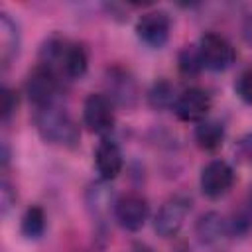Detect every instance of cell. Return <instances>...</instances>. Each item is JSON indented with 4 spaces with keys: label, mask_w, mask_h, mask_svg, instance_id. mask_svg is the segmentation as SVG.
<instances>
[{
    "label": "cell",
    "mask_w": 252,
    "mask_h": 252,
    "mask_svg": "<svg viewBox=\"0 0 252 252\" xmlns=\"http://www.w3.org/2000/svg\"><path fill=\"white\" fill-rule=\"evenodd\" d=\"M211 96L199 87H189L177 94L173 102V112L183 122H203L211 110Z\"/></svg>",
    "instance_id": "cell-10"
},
{
    "label": "cell",
    "mask_w": 252,
    "mask_h": 252,
    "mask_svg": "<svg viewBox=\"0 0 252 252\" xmlns=\"http://www.w3.org/2000/svg\"><path fill=\"white\" fill-rule=\"evenodd\" d=\"M177 63H179V71H181L183 75H197V73L203 69V63H201L197 45H185V47L179 51Z\"/></svg>",
    "instance_id": "cell-19"
},
{
    "label": "cell",
    "mask_w": 252,
    "mask_h": 252,
    "mask_svg": "<svg viewBox=\"0 0 252 252\" xmlns=\"http://www.w3.org/2000/svg\"><path fill=\"white\" fill-rule=\"evenodd\" d=\"M124 252H154L148 244H144V242H134V244H130Z\"/></svg>",
    "instance_id": "cell-25"
},
{
    "label": "cell",
    "mask_w": 252,
    "mask_h": 252,
    "mask_svg": "<svg viewBox=\"0 0 252 252\" xmlns=\"http://www.w3.org/2000/svg\"><path fill=\"white\" fill-rule=\"evenodd\" d=\"M234 183V169L224 159H211L203 169L199 177V185L205 197L219 199L230 191Z\"/></svg>",
    "instance_id": "cell-9"
},
{
    "label": "cell",
    "mask_w": 252,
    "mask_h": 252,
    "mask_svg": "<svg viewBox=\"0 0 252 252\" xmlns=\"http://www.w3.org/2000/svg\"><path fill=\"white\" fill-rule=\"evenodd\" d=\"M87 203H89L91 213L96 219H102L106 211L110 209V203H116V201H112V193L102 183H96L87 191Z\"/></svg>",
    "instance_id": "cell-17"
},
{
    "label": "cell",
    "mask_w": 252,
    "mask_h": 252,
    "mask_svg": "<svg viewBox=\"0 0 252 252\" xmlns=\"http://www.w3.org/2000/svg\"><path fill=\"white\" fill-rule=\"evenodd\" d=\"M61 79L57 75H53L49 69L37 65L28 77H26V83H24V91H26V96L30 98V102H33L35 108H41V106H49V104H55V98H57V93L61 89Z\"/></svg>",
    "instance_id": "cell-5"
},
{
    "label": "cell",
    "mask_w": 252,
    "mask_h": 252,
    "mask_svg": "<svg viewBox=\"0 0 252 252\" xmlns=\"http://www.w3.org/2000/svg\"><path fill=\"white\" fill-rule=\"evenodd\" d=\"M175 93H173V87H171V83H167V81H158V83H154V87L150 89V93H148V102L154 106V108H165V106H173V102H175Z\"/></svg>",
    "instance_id": "cell-18"
},
{
    "label": "cell",
    "mask_w": 252,
    "mask_h": 252,
    "mask_svg": "<svg viewBox=\"0 0 252 252\" xmlns=\"http://www.w3.org/2000/svg\"><path fill=\"white\" fill-rule=\"evenodd\" d=\"M224 230H226V224H224V219L219 213L201 215L199 220H197V226H195V232H197V236L203 244H213V242L220 240Z\"/></svg>",
    "instance_id": "cell-14"
},
{
    "label": "cell",
    "mask_w": 252,
    "mask_h": 252,
    "mask_svg": "<svg viewBox=\"0 0 252 252\" xmlns=\"http://www.w3.org/2000/svg\"><path fill=\"white\" fill-rule=\"evenodd\" d=\"M33 124H35L37 134L47 144L63 146V148H75L79 144L81 134H79L77 122L65 108H61L57 104L35 108Z\"/></svg>",
    "instance_id": "cell-2"
},
{
    "label": "cell",
    "mask_w": 252,
    "mask_h": 252,
    "mask_svg": "<svg viewBox=\"0 0 252 252\" xmlns=\"http://www.w3.org/2000/svg\"><path fill=\"white\" fill-rule=\"evenodd\" d=\"M234 91H236V94H238V98L242 102L252 104V67L244 69L238 75V79L234 83Z\"/></svg>",
    "instance_id": "cell-20"
},
{
    "label": "cell",
    "mask_w": 252,
    "mask_h": 252,
    "mask_svg": "<svg viewBox=\"0 0 252 252\" xmlns=\"http://www.w3.org/2000/svg\"><path fill=\"white\" fill-rule=\"evenodd\" d=\"M20 230L26 238L37 240L45 232V213L39 205H32L24 211L22 220H20Z\"/></svg>",
    "instance_id": "cell-16"
},
{
    "label": "cell",
    "mask_w": 252,
    "mask_h": 252,
    "mask_svg": "<svg viewBox=\"0 0 252 252\" xmlns=\"http://www.w3.org/2000/svg\"><path fill=\"white\" fill-rule=\"evenodd\" d=\"M18 53H20L18 22L10 14L2 12L0 14V65H2V71H8L12 61L18 57Z\"/></svg>",
    "instance_id": "cell-13"
},
{
    "label": "cell",
    "mask_w": 252,
    "mask_h": 252,
    "mask_svg": "<svg viewBox=\"0 0 252 252\" xmlns=\"http://www.w3.org/2000/svg\"><path fill=\"white\" fill-rule=\"evenodd\" d=\"M224 140V128L222 124L215 122V120H203L197 124L195 128V142L201 150L205 152H213L217 150Z\"/></svg>",
    "instance_id": "cell-15"
},
{
    "label": "cell",
    "mask_w": 252,
    "mask_h": 252,
    "mask_svg": "<svg viewBox=\"0 0 252 252\" xmlns=\"http://www.w3.org/2000/svg\"><path fill=\"white\" fill-rule=\"evenodd\" d=\"M37 65L49 69L61 81H75L87 73L89 55L81 43L53 33L41 43Z\"/></svg>",
    "instance_id": "cell-1"
},
{
    "label": "cell",
    "mask_w": 252,
    "mask_h": 252,
    "mask_svg": "<svg viewBox=\"0 0 252 252\" xmlns=\"http://www.w3.org/2000/svg\"><path fill=\"white\" fill-rule=\"evenodd\" d=\"M197 49H199L203 69L213 71V73H220V71L230 69L234 59H236V51H234L232 43L220 33L209 32V33L201 35Z\"/></svg>",
    "instance_id": "cell-3"
},
{
    "label": "cell",
    "mask_w": 252,
    "mask_h": 252,
    "mask_svg": "<svg viewBox=\"0 0 252 252\" xmlns=\"http://www.w3.org/2000/svg\"><path fill=\"white\" fill-rule=\"evenodd\" d=\"M16 106H18V96L12 89L4 87L2 89V120L8 122L10 116L16 112Z\"/></svg>",
    "instance_id": "cell-21"
},
{
    "label": "cell",
    "mask_w": 252,
    "mask_h": 252,
    "mask_svg": "<svg viewBox=\"0 0 252 252\" xmlns=\"http://www.w3.org/2000/svg\"><path fill=\"white\" fill-rule=\"evenodd\" d=\"M242 33H244V39L252 45V14L246 18V22H244V28H242Z\"/></svg>",
    "instance_id": "cell-24"
},
{
    "label": "cell",
    "mask_w": 252,
    "mask_h": 252,
    "mask_svg": "<svg viewBox=\"0 0 252 252\" xmlns=\"http://www.w3.org/2000/svg\"><path fill=\"white\" fill-rule=\"evenodd\" d=\"M191 211V199L185 195H173L163 205L158 209L154 217V228L161 238H171L175 236L181 226L185 224V219Z\"/></svg>",
    "instance_id": "cell-4"
},
{
    "label": "cell",
    "mask_w": 252,
    "mask_h": 252,
    "mask_svg": "<svg viewBox=\"0 0 252 252\" xmlns=\"http://www.w3.org/2000/svg\"><path fill=\"white\" fill-rule=\"evenodd\" d=\"M106 91H108V98L114 104L120 106H132L138 98V89L134 79L120 67H112L106 73Z\"/></svg>",
    "instance_id": "cell-12"
},
{
    "label": "cell",
    "mask_w": 252,
    "mask_h": 252,
    "mask_svg": "<svg viewBox=\"0 0 252 252\" xmlns=\"http://www.w3.org/2000/svg\"><path fill=\"white\" fill-rule=\"evenodd\" d=\"M136 37L152 47V49H159L167 43L169 39V32H171V20L165 12L161 10H152V12H146L138 18L136 22Z\"/></svg>",
    "instance_id": "cell-7"
},
{
    "label": "cell",
    "mask_w": 252,
    "mask_h": 252,
    "mask_svg": "<svg viewBox=\"0 0 252 252\" xmlns=\"http://www.w3.org/2000/svg\"><path fill=\"white\" fill-rule=\"evenodd\" d=\"M150 217V203L140 193H126L114 203V219L124 230H140Z\"/></svg>",
    "instance_id": "cell-8"
},
{
    "label": "cell",
    "mask_w": 252,
    "mask_h": 252,
    "mask_svg": "<svg viewBox=\"0 0 252 252\" xmlns=\"http://www.w3.org/2000/svg\"><path fill=\"white\" fill-rule=\"evenodd\" d=\"M234 152H236V156H238L244 163H252V132H250V134H244V136L236 142Z\"/></svg>",
    "instance_id": "cell-22"
},
{
    "label": "cell",
    "mask_w": 252,
    "mask_h": 252,
    "mask_svg": "<svg viewBox=\"0 0 252 252\" xmlns=\"http://www.w3.org/2000/svg\"><path fill=\"white\" fill-rule=\"evenodd\" d=\"M122 165H124V158L120 146L110 138H102L94 150V167L98 177L102 181H112L122 171Z\"/></svg>",
    "instance_id": "cell-11"
},
{
    "label": "cell",
    "mask_w": 252,
    "mask_h": 252,
    "mask_svg": "<svg viewBox=\"0 0 252 252\" xmlns=\"http://www.w3.org/2000/svg\"><path fill=\"white\" fill-rule=\"evenodd\" d=\"M114 102L100 93H93L83 104V124L93 134H108L114 128Z\"/></svg>",
    "instance_id": "cell-6"
},
{
    "label": "cell",
    "mask_w": 252,
    "mask_h": 252,
    "mask_svg": "<svg viewBox=\"0 0 252 252\" xmlns=\"http://www.w3.org/2000/svg\"><path fill=\"white\" fill-rule=\"evenodd\" d=\"M0 193H2V215H8L10 207L16 203V193H14V189H12V185H10L8 179H2Z\"/></svg>",
    "instance_id": "cell-23"
}]
</instances>
